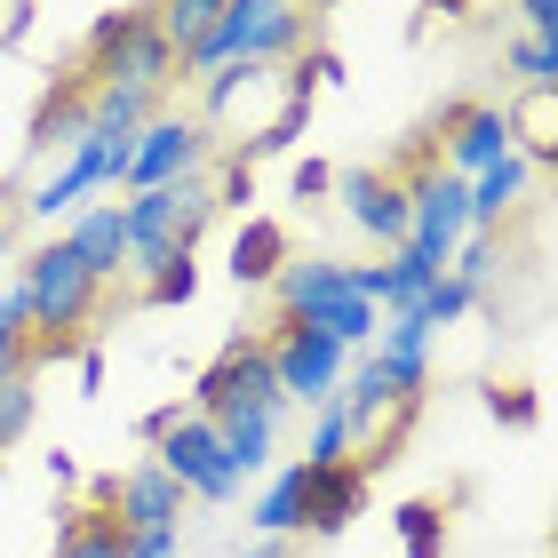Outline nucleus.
Wrapping results in <instances>:
<instances>
[{
    "label": "nucleus",
    "instance_id": "f03ea898",
    "mask_svg": "<svg viewBox=\"0 0 558 558\" xmlns=\"http://www.w3.org/2000/svg\"><path fill=\"white\" fill-rule=\"evenodd\" d=\"M312 48V16L288 9V0H223L216 33L175 64V81H199L216 64H295Z\"/></svg>",
    "mask_w": 558,
    "mask_h": 558
},
{
    "label": "nucleus",
    "instance_id": "7ed1b4c3",
    "mask_svg": "<svg viewBox=\"0 0 558 558\" xmlns=\"http://www.w3.org/2000/svg\"><path fill=\"white\" fill-rule=\"evenodd\" d=\"M120 216H129V279H151L175 256H199V240L216 223V192L208 175H184V184H151L120 199Z\"/></svg>",
    "mask_w": 558,
    "mask_h": 558
},
{
    "label": "nucleus",
    "instance_id": "473e14b6",
    "mask_svg": "<svg viewBox=\"0 0 558 558\" xmlns=\"http://www.w3.org/2000/svg\"><path fill=\"white\" fill-rule=\"evenodd\" d=\"M0 384H33V327H0Z\"/></svg>",
    "mask_w": 558,
    "mask_h": 558
},
{
    "label": "nucleus",
    "instance_id": "20e7f679",
    "mask_svg": "<svg viewBox=\"0 0 558 558\" xmlns=\"http://www.w3.org/2000/svg\"><path fill=\"white\" fill-rule=\"evenodd\" d=\"M81 81H88V88H144V96H168V88H175V48L151 33L144 0H136V9H112V16H96V24H88Z\"/></svg>",
    "mask_w": 558,
    "mask_h": 558
},
{
    "label": "nucleus",
    "instance_id": "2f4dec72",
    "mask_svg": "<svg viewBox=\"0 0 558 558\" xmlns=\"http://www.w3.org/2000/svg\"><path fill=\"white\" fill-rule=\"evenodd\" d=\"M33 415H40V399H33V384H0V454H9L24 430H33Z\"/></svg>",
    "mask_w": 558,
    "mask_h": 558
},
{
    "label": "nucleus",
    "instance_id": "c85d7f7f",
    "mask_svg": "<svg viewBox=\"0 0 558 558\" xmlns=\"http://www.w3.org/2000/svg\"><path fill=\"white\" fill-rule=\"evenodd\" d=\"M303 463H312V471L351 463V423H343L336 399H327V408H312V447H303Z\"/></svg>",
    "mask_w": 558,
    "mask_h": 558
},
{
    "label": "nucleus",
    "instance_id": "0eeeda50",
    "mask_svg": "<svg viewBox=\"0 0 558 558\" xmlns=\"http://www.w3.org/2000/svg\"><path fill=\"white\" fill-rule=\"evenodd\" d=\"M264 351H271V375H279V399L288 408H327V399L343 391L351 375V351L336 336H319V327H295V319H271L264 327Z\"/></svg>",
    "mask_w": 558,
    "mask_h": 558
},
{
    "label": "nucleus",
    "instance_id": "ddd939ff",
    "mask_svg": "<svg viewBox=\"0 0 558 558\" xmlns=\"http://www.w3.org/2000/svg\"><path fill=\"white\" fill-rule=\"evenodd\" d=\"M327 199H343V216H351V232H367L375 247H408V192H399V175H375V168H336V192Z\"/></svg>",
    "mask_w": 558,
    "mask_h": 558
},
{
    "label": "nucleus",
    "instance_id": "dca6fc26",
    "mask_svg": "<svg viewBox=\"0 0 558 558\" xmlns=\"http://www.w3.org/2000/svg\"><path fill=\"white\" fill-rule=\"evenodd\" d=\"M81 136H88V81H81V72H64V81L33 105V120H24V151L48 160V151H72Z\"/></svg>",
    "mask_w": 558,
    "mask_h": 558
},
{
    "label": "nucleus",
    "instance_id": "58836bf2",
    "mask_svg": "<svg viewBox=\"0 0 558 558\" xmlns=\"http://www.w3.org/2000/svg\"><path fill=\"white\" fill-rule=\"evenodd\" d=\"M16 223H24V216H16V184H0V264L16 256Z\"/></svg>",
    "mask_w": 558,
    "mask_h": 558
},
{
    "label": "nucleus",
    "instance_id": "9d476101",
    "mask_svg": "<svg viewBox=\"0 0 558 558\" xmlns=\"http://www.w3.org/2000/svg\"><path fill=\"white\" fill-rule=\"evenodd\" d=\"M81 511H105L120 535H151V526H184V487L151 463H129V471H105V478H88V502Z\"/></svg>",
    "mask_w": 558,
    "mask_h": 558
},
{
    "label": "nucleus",
    "instance_id": "f8f14e48",
    "mask_svg": "<svg viewBox=\"0 0 558 558\" xmlns=\"http://www.w3.org/2000/svg\"><path fill=\"white\" fill-rule=\"evenodd\" d=\"M502 151H511V105H447L430 120V168L463 175V184Z\"/></svg>",
    "mask_w": 558,
    "mask_h": 558
},
{
    "label": "nucleus",
    "instance_id": "1a4fd4ad",
    "mask_svg": "<svg viewBox=\"0 0 558 558\" xmlns=\"http://www.w3.org/2000/svg\"><path fill=\"white\" fill-rule=\"evenodd\" d=\"M151 463H160L175 487H184V502H232L247 478L232 471V454H223V439H216V423L208 415H175L160 439H151Z\"/></svg>",
    "mask_w": 558,
    "mask_h": 558
},
{
    "label": "nucleus",
    "instance_id": "c03bdc74",
    "mask_svg": "<svg viewBox=\"0 0 558 558\" xmlns=\"http://www.w3.org/2000/svg\"><path fill=\"white\" fill-rule=\"evenodd\" d=\"M288 9H303V16H327V9H343V0H288Z\"/></svg>",
    "mask_w": 558,
    "mask_h": 558
},
{
    "label": "nucleus",
    "instance_id": "4468645a",
    "mask_svg": "<svg viewBox=\"0 0 558 558\" xmlns=\"http://www.w3.org/2000/svg\"><path fill=\"white\" fill-rule=\"evenodd\" d=\"M463 192H471V232H502V223H511V216L526 208V199L543 192V168H535V160H526V151L511 144L502 160H487V168H478Z\"/></svg>",
    "mask_w": 558,
    "mask_h": 558
},
{
    "label": "nucleus",
    "instance_id": "ea45409f",
    "mask_svg": "<svg viewBox=\"0 0 558 558\" xmlns=\"http://www.w3.org/2000/svg\"><path fill=\"white\" fill-rule=\"evenodd\" d=\"M240 558H295L288 535H256V543H240Z\"/></svg>",
    "mask_w": 558,
    "mask_h": 558
},
{
    "label": "nucleus",
    "instance_id": "c756f323",
    "mask_svg": "<svg viewBox=\"0 0 558 558\" xmlns=\"http://www.w3.org/2000/svg\"><path fill=\"white\" fill-rule=\"evenodd\" d=\"M208 192H216V216H223V208H240V216H247V199H256V168H247L240 151H216Z\"/></svg>",
    "mask_w": 558,
    "mask_h": 558
},
{
    "label": "nucleus",
    "instance_id": "c9c22d12",
    "mask_svg": "<svg viewBox=\"0 0 558 558\" xmlns=\"http://www.w3.org/2000/svg\"><path fill=\"white\" fill-rule=\"evenodd\" d=\"M129 558H184V526H151V535H129Z\"/></svg>",
    "mask_w": 558,
    "mask_h": 558
},
{
    "label": "nucleus",
    "instance_id": "f704fd0d",
    "mask_svg": "<svg viewBox=\"0 0 558 558\" xmlns=\"http://www.w3.org/2000/svg\"><path fill=\"white\" fill-rule=\"evenodd\" d=\"M288 184H295V199H303V208H312V199H327V192H336V168H327V160H295V175H288Z\"/></svg>",
    "mask_w": 558,
    "mask_h": 558
},
{
    "label": "nucleus",
    "instance_id": "2eb2a0df",
    "mask_svg": "<svg viewBox=\"0 0 558 558\" xmlns=\"http://www.w3.org/2000/svg\"><path fill=\"white\" fill-rule=\"evenodd\" d=\"M57 240H64L96 279H105V288L129 279V216H120V199H88V208H72Z\"/></svg>",
    "mask_w": 558,
    "mask_h": 558
},
{
    "label": "nucleus",
    "instance_id": "393cba45",
    "mask_svg": "<svg viewBox=\"0 0 558 558\" xmlns=\"http://www.w3.org/2000/svg\"><path fill=\"white\" fill-rule=\"evenodd\" d=\"M447 279H463V288L487 303V288L502 279V232H463V240H454V256H447Z\"/></svg>",
    "mask_w": 558,
    "mask_h": 558
},
{
    "label": "nucleus",
    "instance_id": "4be33fe9",
    "mask_svg": "<svg viewBox=\"0 0 558 558\" xmlns=\"http://www.w3.org/2000/svg\"><path fill=\"white\" fill-rule=\"evenodd\" d=\"M151 112H168V96H144V88H88V136H136Z\"/></svg>",
    "mask_w": 558,
    "mask_h": 558
},
{
    "label": "nucleus",
    "instance_id": "b1692460",
    "mask_svg": "<svg viewBox=\"0 0 558 558\" xmlns=\"http://www.w3.org/2000/svg\"><path fill=\"white\" fill-rule=\"evenodd\" d=\"M502 72H511L519 96H558V40L511 33V40H502Z\"/></svg>",
    "mask_w": 558,
    "mask_h": 558
},
{
    "label": "nucleus",
    "instance_id": "37998d69",
    "mask_svg": "<svg viewBox=\"0 0 558 558\" xmlns=\"http://www.w3.org/2000/svg\"><path fill=\"white\" fill-rule=\"evenodd\" d=\"M430 16H471V0H423Z\"/></svg>",
    "mask_w": 558,
    "mask_h": 558
},
{
    "label": "nucleus",
    "instance_id": "bb28decb",
    "mask_svg": "<svg viewBox=\"0 0 558 558\" xmlns=\"http://www.w3.org/2000/svg\"><path fill=\"white\" fill-rule=\"evenodd\" d=\"M399 543H408V558H439L447 550V502H399Z\"/></svg>",
    "mask_w": 558,
    "mask_h": 558
},
{
    "label": "nucleus",
    "instance_id": "f3484780",
    "mask_svg": "<svg viewBox=\"0 0 558 558\" xmlns=\"http://www.w3.org/2000/svg\"><path fill=\"white\" fill-rule=\"evenodd\" d=\"M367 487L375 478L360 471V463H327V471H312V495H303V535H343L351 519L367 511Z\"/></svg>",
    "mask_w": 558,
    "mask_h": 558
},
{
    "label": "nucleus",
    "instance_id": "423d86ee",
    "mask_svg": "<svg viewBox=\"0 0 558 558\" xmlns=\"http://www.w3.org/2000/svg\"><path fill=\"white\" fill-rule=\"evenodd\" d=\"M192 88H199V129L247 144L288 105V64H216V72H199Z\"/></svg>",
    "mask_w": 558,
    "mask_h": 558
},
{
    "label": "nucleus",
    "instance_id": "5701e85b",
    "mask_svg": "<svg viewBox=\"0 0 558 558\" xmlns=\"http://www.w3.org/2000/svg\"><path fill=\"white\" fill-rule=\"evenodd\" d=\"M48 558H129V535H120L105 511H81V502H72L64 526H57V550H48Z\"/></svg>",
    "mask_w": 558,
    "mask_h": 558
},
{
    "label": "nucleus",
    "instance_id": "79ce46f5",
    "mask_svg": "<svg viewBox=\"0 0 558 558\" xmlns=\"http://www.w3.org/2000/svg\"><path fill=\"white\" fill-rule=\"evenodd\" d=\"M175 415H184V399H168V408H151V415H144V423H136V430H144V439H160V430H168V423H175Z\"/></svg>",
    "mask_w": 558,
    "mask_h": 558
},
{
    "label": "nucleus",
    "instance_id": "6ab92c4d",
    "mask_svg": "<svg viewBox=\"0 0 558 558\" xmlns=\"http://www.w3.org/2000/svg\"><path fill=\"white\" fill-rule=\"evenodd\" d=\"M208 423H216L223 454H232V471L256 478L271 454H279V423H288V415H271V408H232V415H208Z\"/></svg>",
    "mask_w": 558,
    "mask_h": 558
},
{
    "label": "nucleus",
    "instance_id": "a211bd4d",
    "mask_svg": "<svg viewBox=\"0 0 558 558\" xmlns=\"http://www.w3.org/2000/svg\"><path fill=\"white\" fill-rule=\"evenodd\" d=\"M303 495H312V463H279L271 478H264V495L247 502V526L256 535H288V543H303Z\"/></svg>",
    "mask_w": 558,
    "mask_h": 558
},
{
    "label": "nucleus",
    "instance_id": "6e6552de",
    "mask_svg": "<svg viewBox=\"0 0 558 558\" xmlns=\"http://www.w3.org/2000/svg\"><path fill=\"white\" fill-rule=\"evenodd\" d=\"M232 408H271V415H288L279 375H271V351H264L256 327H247V336H232L208 367L192 375V415H232Z\"/></svg>",
    "mask_w": 558,
    "mask_h": 558
},
{
    "label": "nucleus",
    "instance_id": "aec40b11",
    "mask_svg": "<svg viewBox=\"0 0 558 558\" xmlns=\"http://www.w3.org/2000/svg\"><path fill=\"white\" fill-rule=\"evenodd\" d=\"M288 256H295V247H288V223H279V216H247L232 232V279H240V288H271Z\"/></svg>",
    "mask_w": 558,
    "mask_h": 558
},
{
    "label": "nucleus",
    "instance_id": "39448f33",
    "mask_svg": "<svg viewBox=\"0 0 558 558\" xmlns=\"http://www.w3.org/2000/svg\"><path fill=\"white\" fill-rule=\"evenodd\" d=\"M216 136L199 129V112H151L136 144H129V168H120V199H136L151 184H184V175H208L216 168Z\"/></svg>",
    "mask_w": 558,
    "mask_h": 558
},
{
    "label": "nucleus",
    "instance_id": "72a5a7b5",
    "mask_svg": "<svg viewBox=\"0 0 558 558\" xmlns=\"http://www.w3.org/2000/svg\"><path fill=\"white\" fill-rule=\"evenodd\" d=\"M487 415H495V423H535L543 399L526 391V384H495V391H487Z\"/></svg>",
    "mask_w": 558,
    "mask_h": 558
},
{
    "label": "nucleus",
    "instance_id": "cd10ccee",
    "mask_svg": "<svg viewBox=\"0 0 558 558\" xmlns=\"http://www.w3.org/2000/svg\"><path fill=\"white\" fill-rule=\"evenodd\" d=\"M303 120H312V105H279V112L264 120V129L247 136V144H232V151H240L247 168H256V160H279V151H295V136H303Z\"/></svg>",
    "mask_w": 558,
    "mask_h": 558
},
{
    "label": "nucleus",
    "instance_id": "a878e982",
    "mask_svg": "<svg viewBox=\"0 0 558 558\" xmlns=\"http://www.w3.org/2000/svg\"><path fill=\"white\" fill-rule=\"evenodd\" d=\"M408 312H415V319L430 327V336H439V327H463V319L478 312V295L463 288V279H447V271H439V279H430V288H423V295L408 303Z\"/></svg>",
    "mask_w": 558,
    "mask_h": 558
},
{
    "label": "nucleus",
    "instance_id": "7c9ffc66",
    "mask_svg": "<svg viewBox=\"0 0 558 558\" xmlns=\"http://www.w3.org/2000/svg\"><path fill=\"white\" fill-rule=\"evenodd\" d=\"M144 288V303H192L199 295V256H175V264H160L151 279H136Z\"/></svg>",
    "mask_w": 558,
    "mask_h": 558
},
{
    "label": "nucleus",
    "instance_id": "9b49d317",
    "mask_svg": "<svg viewBox=\"0 0 558 558\" xmlns=\"http://www.w3.org/2000/svg\"><path fill=\"white\" fill-rule=\"evenodd\" d=\"M399 192H408V247L423 264H439L454 256V240L471 232V192H463V175H447V168H415V175H399Z\"/></svg>",
    "mask_w": 558,
    "mask_h": 558
},
{
    "label": "nucleus",
    "instance_id": "e433bc0d",
    "mask_svg": "<svg viewBox=\"0 0 558 558\" xmlns=\"http://www.w3.org/2000/svg\"><path fill=\"white\" fill-rule=\"evenodd\" d=\"M295 64L312 72V88H343V57H336V48H319V40H312V48H303Z\"/></svg>",
    "mask_w": 558,
    "mask_h": 558
},
{
    "label": "nucleus",
    "instance_id": "412c9836",
    "mask_svg": "<svg viewBox=\"0 0 558 558\" xmlns=\"http://www.w3.org/2000/svg\"><path fill=\"white\" fill-rule=\"evenodd\" d=\"M144 16H151V33H160L175 48V64L192 57L199 40L216 33V16H223V0H144Z\"/></svg>",
    "mask_w": 558,
    "mask_h": 558
},
{
    "label": "nucleus",
    "instance_id": "4c0bfd02",
    "mask_svg": "<svg viewBox=\"0 0 558 558\" xmlns=\"http://www.w3.org/2000/svg\"><path fill=\"white\" fill-rule=\"evenodd\" d=\"M519 33H535V40H558V0H519Z\"/></svg>",
    "mask_w": 558,
    "mask_h": 558
},
{
    "label": "nucleus",
    "instance_id": "a19ab883",
    "mask_svg": "<svg viewBox=\"0 0 558 558\" xmlns=\"http://www.w3.org/2000/svg\"><path fill=\"white\" fill-rule=\"evenodd\" d=\"M81 391H105V351L81 343Z\"/></svg>",
    "mask_w": 558,
    "mask_h": 558
},
{
    "label": "nucleus",
    "instance_id": "f257e3e1",
    "mask_svg": "<svg viewBox=\"0 0 558 558\" xmlns=\"http://www.w3.org/2000/svg\"><path fill=\"white\" fill-rule=\"evenodd\" d=\"M16 295H24V327H33V367L40 360H64L81 343V327L105 312V279H96L64 240H40L33 256L16 264Z\"/></svg>",
    "mask_w": 558,
    "mask_h": 558
}]
</instances>
